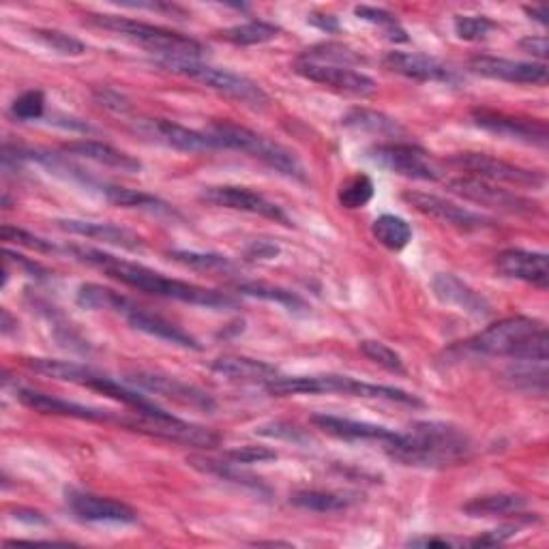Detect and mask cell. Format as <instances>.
I'll return each mask as SVG.
<instances>
[{"mask_svg":"<svg viewBox=\"0 0 549 549\" xmlns=\"http://www.w3.org/2000/svg\"><path fill=\"white\" fill-rule=\"evenodd\" d=\"M67 251L76 260L88 266H95V269L103 271L116 281H121V284L142 290L146 294L159 296V299L181 301L187 305H198V307H209V309H232L239 305V301L226 292L202 288L196 284H189V281L166 277L153 269H148L144 264L121 260L112 254H106V251L101 249L71 245L67 247Z\"/></svg>","mask_w":549,"mask_h":549,"instance_id":"cell-1","label":"cell"},{"mask_svg":"<svg viewBox=\"0 0 549 549\" xmlns=\"http://www.w3.org/2000/svg\"><path fill=\"white\" fill-rule=\"evenodd\" d=\"M384 451L395 462L414 468H447L466 462L472 455L470 438L449 423L421 421L408 432L384 442Z\"/></svg>","mask_w":549,"mask_h":549,"instance_id":"cell-2","label":"cell"},{"mask_svg":"<svg viewBox=\"0 0 549 549\" xmlns=\"http://www.w3.org/2000/svg\"><path fill=\"white\" fill-rule=\"evenodd\" d=\"M464 350L479 356H509L515 361L547 363V329L534 318H504L470 337Z\"/></svg>","mask_w":549,"mask_h":549,"instance_id":"cell-3","label":"cell"},{"mask_svg":"<svg viewBox=\"0 0 549 549\" xmlns=\"http://www.w3.org/2000/svg\"><path fill=\"white\" fill-rule=\"evenodd\" d=\"M266 393L273 397H294V395H352V397H365V399H384V402L391 404H404L419 408L423 406L417 395H412L404 389L387 387V384H372V382H361L350 376H288V378H275L264 384Z\"/></svg>","mask_w":549,"mask_h":549,"instance_id":"cell-4","label":"cell"},{"mask_svg":"<svg viewBox=\"0 0 549 549\" xmlns=\"http://www.w3.org/2000/svg\"><path fill=\"white\" fill-rule=\"evenodd\" d=\"M88 24H93L101 31H110L118 37H123L136 46L159 54L161 58H178V61H200V58L206 54V48L200 41L191 39L187 35L168 31V28L153 26V24H144L136 22L129 18L121 16H97V13H91L86 18Z\"/></svg>","mask_w":549,"mask_h":549,"instance_id":"cell-5","label":"cell"},{"mask_svg":"<svg viewBox=\"0 0 549 549\" xmlns=\"http://www.w3.org/2000/svg\"><path fill=\"white\" fill-rule=\"evenodd\" d=\"M206 133H209V138L213 140L215 148L241 151L249 157L266 163V166L277 170L279 174L296 178V181H305V170L301 166V161L296 159V155L292 151H288L286 146L264 138L256 131H251L241 125H234V123H215L206 129Z\"/></svg>","mask_w":549,"mask_h":549,"instance_id":"cell-6","label":"cell"},{"mask_svg":"<svg viewBox=\"0 0 549 549\" xmlns=\"http://www.w3.org/2000/svg\"><path fill=\"white\" fill-rule=\"evenodd\" d=\"M157 63L163 69L176 73V76H183L202 86H209L213 91L239 101L251 110H264L271 103V97L264 93V88L254 80L241 76V73L217 69L202 61H178V58H159Z\"/></svg>","mask_w":549,"mask_h":549,"instance_id":"cell-7","label":"cell"},{"mask_svg":"<svg viewBox=\"0 0 549 549\" xmlns=\"http://www.w3.org/2000/svg\"><path fill=\"white\" fill-rule=\"evenodd\" d=\"M121 425L131 429V432H140L146 436H153L166 442L183 444V447L196 449H215L221 438L209 427H202L196 423H187L183 419L172 417L170 412L161 414H136L131 417H121Z\"/></svg>","mask_w":549,"mask_h":549,"instance_id":"cell-8","label":"cell"},{"mask_svg":"<svg viewBox=\"0 0 549 549\" xmlns=\"http://www.w3.org/2000/svg\"><path fill=\"white\" fill-rule=\"evenodd\" d=\"M376 166L412 181H440L442 170L423 146L412 142H382L367 151Z\"/></svg>","mask_w":549,"mask_h":549,"instance_id":"cell-9","label":"cell"},{"mask_svg":"<svg viewBox=\"0 0 549 549\" xmlns=\"http://www.w3.org/2000/svg\"><path fill=\"white\" fill-rule=\"evenodd\" d=\"M451 166L468 172V176L481 178L487 183H504L511 187H526V189H541L545 185V174L541 170H530L515 166L504 159L485 155V153H459L449 159Z\"/></svg>","mask_w":549,"mask_h":549,"instance_id":"cell-10","label":"cell"},{"mask_svg":"<svg viewBox=\"0 0 549 549\" xmlns=\"http://www.w3.org/2000/svg\"><path fill=\"white\" fill-rule=\"evenodd\" d=\"M449 191L468 202H474L485 209H494L500 213L509 215H537L539 204L532 202L530 198H524L515 194V191L504 189L500 185L481 181L474 176H457L447 183Z\"/></svg>","mask_w":549,"mask_h":549,"instance_id":"cell-11","label":"cell"},{"mask_svg":"<svg viewBox=\"0 0 549 549\" xmlns=\"http://www.w3.org/2000/svg\"><path fill=\"white\" fill-rule=\"evenodd\" d=\"M200 200L206 204L219 206V209H230V211H241V213H251V215H260L266 219H273L277 224L292 226L290 217L284 213L281 206L275 202L266 200L258 191L249 189V187H239V185H217V187H206Z\"/></svg>","mask_w":549,"mask_h":549,"instance_id":"cell-12","label":"cell"},{"mask_svg":"<svg viewBox=\"0 0 549 549\" xmlns=\"http://www.w3.org/2000/svg\"><path fill=\"white\" fill-rule=\"evenodd\" d=\"M294 71L309 82L329 86V88H333V91L350 95V97L367 99V97L376 95V91H378V84L369 78L367 73L356 71L352 67L320 65V63H309V61L299 58V61L294 63Z\"/></svg>","mask_w":549,"mask_h":549,"instance_id":"cell-13","label":"cell"},{"mask_svg":"<svg viewBox=\"0 0 549 549\" xmlns=\"http://www.w3.org/2000/svg\"><path fill=\"white\" fill-rule=\"evenodd\" d=\"M125 380L127 384H133V387H138L140 391L172 399V402L181 406L206 410V412L215 410V399L209 393L178 378L157 374V372H142V369H138V372H129Z\"/></svg>","mask_w":549,"mask_h":549,"instance_id":"cell-14","label":"cell"},{"mask_svg":"<svg viewBox=\"0 0 549 549\" xmlns=\"http://www.w3.org/2000/svg\"><path fill=\"white\" fill-rule=\"evenodd\" d=\"M410 206H414L419 213L432 217L444 226L459 228V230H481L494 224V219H489L481 213H474L466 206H459L447 198H440L436 194H425V191H406L402 196Z\"/></svg>","mask_w":549,"mask_h":549,"instance_id":"cell-15","label":"cell"},{"mask_svg":"<svg viewBox=\"0 0 549 549\" xmlns=\"http://www.w3.org/2000/svg\"><path fill=\"white\" fill-rule=\"evenodd\" d=\"M474 123L498 138L524 142L532 146H547V125L537 118L513 116L496 110H474Z\"/></svg>","mask_w":549,"mask_h":549,"instance_id":"cell-16","label":"cell"},{"mask_svg":"<svg viewBox=\"0 0 549 549\" xmlns=\"http://www.w3.org/2000/svg\"><path fill=\"white\" fill-rule=\"evenodd\" d=\"M136 131L148 140L174 148V151H183V153L215 151V144L209 138V133L194 131L178 123H172L168 118H142V121H136Z\"/></svg>","mask_w":549,"mask_h":549,"instance_id":"cell-17","label":"cell"},{"mask_svg":"<svg viewBox=\"0 0 549 549\" xmlns=\"http://www.w3.org/2000/svg\"><path fill=\"white\" fill-rule=\"evenodd\" d=\"M67 507L82 522L95 524H136L138 513L129 504L108 496H97L91 492H67Z\"/></svg>","mask_w":549,"mask_h":549,"instance_id":"cell-18","label":"cell"},{"mask_svg":"<svg viewBox=\"0 0 549 549\" xmlns=\"http://www.w3.org/2000/svg\"><path fill=\"white\" fill-rule=\"evenodd\" d=\"M470 69L477 73V76L509 84L545 86L549 80V71L545 63H522L498 56H474L470 61Z\"/></svg>","mask_w":549,"mask_h":549,"instance_id":"cell-19","label":"cell"},{"mask_svg":"<svg viewBox=\"0 0 549 549\" xmlns=\"http://www.w3.org/2000/svg\"><path fill=\"white\" fill-rule=\"evenodd\" d=\"M18 399L35 412L43 414H58V417H71V419H80V421H97V423H118L121 425V417L110 410H101L93 406H84L69 402V399L48 395V393H39L33 389H20Z\"/></svg>","mask_w":549,"mask_h":549,"instance_id":"cell-20","label":"cell"},{"mask_svg":"<svg viewBox=\"0 0 549 549\" xmlns=\"http://www.w3.org/2000/svg\"><path fill=\"white\" fill-rule=\"evenodd\" d=\"M382 65L389 71L397 73V76H404L417 82H442V84L459 82L455 69L440 63L438 58L425 56V54L389 52L382 58Z\"/></svg>","mask_w":549,"mask_h":549,"instance_id":"cell-21","label":"cell"},{"mask_svg":"<svg viewBox=\"0 0 549 549\" xmlns=\"http://www.w3.org/2000/svg\"><path fill=\"white\" fill-rule=\"evenodd\" d=\"M496 269L504 277L526 281V284H532L539 290H547L549 286L547 256L541 251L507 249L496 256Z\"/></svg>","mask_w":549,"mask_h":549,"instance_id":"cell-22","label":"cell"},{"mask_svg":"<svg viewBox=\"0 0 549 549\" xmlns=\"http://www.w3.org/2000/svg\"><path fill=\"white\" fill-rule=\"evenodd\" d=\"M432 290L444 305L464 311L472 318H487L492 314V305L485 301V296L451 273H438L432 281Z\"/></svg>","mask_w":549,"mask_h":549,"instance_id":"cell-23","label":"cell"},{"mask_svg":"<svg viewBox=\"0 0 549 549\" xmlns=\"http://www.w3.org/2000/svg\"><path fill=\"white\" fill-rule=\"evenodd\" d=\"M123 316L127 318V322L133 326V329L140 333L163 339V341H168V344L181 346L187 350H202L198 339L191 337L187 331H183L181 326L172 324L170 320H166L163 316H157V314H153V311H148L136 303H131Z\"/></svg>","mask_w":549,"mask_h":549,"instance_id":"cell-24","label":"cell"},{"mask_svg":"<svg viewBox=\"0 0 549 549\" xmlns=\"http://www.w3.org/2000/svg\"><path fill=\"white\" fill-rule=\"evenodd\" d=\"M56 224H58V228L69 232V234L101 241L106 245L123 247L129 251H140L144 247V239L138 232L114 226V224H99V221H84V219H58Z\"/></svg>","mask_w":549,"mask_h":549,"instance_id":"cell-25","label":"cell"},{"mask_svg":"<svg viewBox=\"0 0 549 549\" xmlns=\"http://www.w3.org/2000/svg\"><path fill=\"white\" fill-rule=\"evenodd\" d=\"M311 425H316L320 432L329 434L339 440H380L382 444L395 438L397 432L389 427H382L376 423H365V421H352V419H341L333 417V414H314L309 419Z\"/></svg>","mask_w":549,"mask_h":549,"instance_id":"cell-26","label":"cell"},{"mask_svg":"<svg viewBox=\"0 0 549 549\" xmlns=\"http://www.w3.org/2000/svg\"><path fill=\"white\" fill-rule=\"evenodd\" d=\"M63 151L73 155V157H82V159H88V161H95V163H99V166L114 168V170H121V172L136 174V172L142 170V163L136 157L118 151V148H114L106 142L78 140V142L65 144Z\"/></svg>","mask_w":549,"mask_h":549,"instance_id":"cell-27","label":"cell"},{"mask_svg":"<svg viewBox=\"0 0 549 549\" xmlns=\"http://www.w3.org/2000/svg\"><path fill=\"white\" fill-rule=\"evenodd\" d=\"M211 372L236 382H271L279 376L277 367L249 356H219L211 363Z\"/></svg>","mask_w":549,"mask_h":549,"instance_id":"cell-28","label":"cell"},{"mask_svg":"<svg viewBox=\"0 0 549 549\" xmlns=\"http://www.w3.org/2000/svg\"><path fill=\"white\" fill-rule=\"evenodd\" d=\"M528 507V498L519 494H489L466 502L462 511L468 517H504L519 515Z\"/></svg>","mask_w":549,"mask_h":549,"instance_id":"cell-29","label":"cell"},{"mask_svg":"<svg viewBox=\"0 0 549 549\" xmlns=\"http://www.w3.org/2000/svg\"><path fill=\"white\" fill-rule=\"evenodd\" d=\"M344 125L354 131L372 133V136H380V138H395V142H404L399 140V136H404V127L397 121H393L391 116L376 110L356 108L344 116Z\"/></svg>","mask_w":549,"mask_h":549,"instance_id":"cell-30","label":"cell"},{"mask_svg":"<svg viewBox=\"0 0 549 549\" xmlns=\"http://www.w3.org/2000/svg\"><path fill=\"white\" fill-rule=\"evenodd\" d=\"M234 290L243 296H251V299L277 303L290 311H305L307 309V303L296 292H290L281 286L264 284V281H236Z\"/></svg>","mask_w":549,"mask_h":549,"instance_id":"cell-31","label":"cell"},{"mask_svg":"<svg viewBox=\"0 0 549 549\" xmlns=\"http://www.w3.org/2000/svg\"><path fill=\"white\" fill-rule=\"evenodd\" d=\"M103 198L112 202L114 206H123V209H144L151 213H172L170 204L163 200L142 194V191L136 189H127V187H118V185H99Z\"/></svg>","mask_w":549,"mask_h":549,"instance_id":"cell-32","label":"cell"},{"mask_svg":"<svg viewBox=\"0 0 549 549\" xmlns=\"http://www.w3.org/2000/svg\"><path fill=\"white\" fill-rule=\"evenodd\" d=\"M76 303L84 309H93V311L110 309V311H116V314L123 316L133 301H129L127 296L118 294L116 290H110L106 286L84 284V286L78 288Z\"/></svg>","mask_w":549,"mask_h":549,"instance_id":"cell-33","label":"cell"},{"mask_svg":"<svg viewBox=\"0 0 549 549\" xmlns=\"http://www.w3.org/2000/svg\"><path fill=\"white\" fill-rule=\"evenodd\" d=\"M517 367H511L504 380H507L513 389L526 391V393H547V363H528V361H517Z\"/></svg>","mask_w":549,"mask_h":549,"instance_id":"cell-34","label":"cell"},{"mask_svg":"<svg viewBox=\"0 0 549 549\" xmlns=\"http://www.w3.org/2000/svg\"><path fill=\"white\" fill-rule=\"evenodd\" d=\"M372 234L376 241L391 251H402L412 241V228L406 219L397 215H382L374 221Z\"/></svg>","mask_w":549,"mask_h":549,"instance_id":"cell-35","label":"cell"},{"mask_svg":"<svg viewBox=\"0 0 549 549\" xmlns=\"http://www.w3.org/2000/svg\"><path fill=\"white\" fill-rule=\"evenodd\" d=\"M279 35V28L275 24L254 20V22H245L239 26L226 28L221 31L219 37L224 41L234 43V46H260V43H269Z\"/></svg>","mask_w":549,"mask_h":549,"instance_id":"cell-36","label":"cell"},{"mask_svg":"<svg viewBox=\"0 0 549 549\" xmlns=\"http://www.w3.org/2000/svg\"><path fill=\"white\" fill-rule=\"evenodd\" d=\"M290 502L294 507L314 511V513H339L350 507V498L335 492H320V489H305V492H296Z\"/></svg>","mask_w":549,"mask_h":549,"instance_id":"cell-37","label":"cell"},{"mask_svg":"<svg viewBox=\"0 0 549 549\" xmlns=\"http://www.w3.org/2000/svg\"><path fill=\"white\" fill-rule=\"evenodd\" d=\"M301 58L309 63L337 65V67H350V65L365 63V58L361 54H356L352 48L344 46V43H320V46L305 50V54Z\"/></svg>","mask_w":549,"mask_h":549,"instance_id":"cell-38","label":"cell"},{"mask_svg":"<svg viewBox=\"0 0 549 549\" xmlns=\"http://www.w3.org/2000/svg\"><path fill=\"white\" fill-rule=\"evenodd\" d=\"M170 258L178 264L187 266L191 271L202 273H230L234 271V264L230 258L219 254H202V251H187V249H174L170 251Z\"/></svg>","mask_w":549,"mask_h":549,"instance_id":"cell-39","label":"cell"},{"mask_svg":"<svg viewBox=\"0 0 549 549\" xmlns=\"http://www.w3.org/2000/svg\"><path fill=\"white\" fill-rule=\"evenodd\" d=\"M374 198V181L367 174H356L339 187L337 200L344 209L356 211L363 209V206L369 204V200Z\"/></svg>","mask_w":549,"mask_h":549,"instance_id":"cell-40","label":"cell"},{"mask_svg":"<svg viewBox=\"0 0 549 549\" xmlns=\"http://www.w3.org/2000/svg\"><path fill=\"white\" fill-rule=\"evenodd\" d=\"M354 16L361 18L369 24H374L378 28H382V33L387 35L389 41H395V43H406L408 41V33L404 31V26L399 24V20L393 16V13L384 11V9H378V7H367V5H361L354 9Z\"/></svg>","mask_w":549,"mask_h":549,"instance_id":"cell-41","label":"cell"},{"mask_svg":"<svg viewBox=\"0 0 549 549\" xmlns=\"http://www.w3.org/2000/svg\"><path fill=\"white\" fill-rule=\"evenodd\" d=\"M359 350H361L363 356H367L369 361L380 365V367H384V369H387V372H391V374H406V365H404L402 356H399L387 344H382V341L365 339V341H361Z\"/></svg>","mask_w":549,"mask_h":549,"instance_id":"cell-42","label":"cell"},{"mask_svg":"<svg viewBox=\"0 0 549 549\" xmlns=\"http://www.w3.org/2000/svg\"><path fill=\"white\" fill-rule=\"evenodd\" d=\"M33 35L43 43V46L63 56H80L86 52V46L80 39L61 31H52V28H37Z\"/></svg>","mask_w":549,"mask_h":549,"instance_id":"cell-43","label":"cell"},{"mask_svg":"<svg viewBox=\"0 0 549 549\" xmlns=\"http://www.w3.org/2000/svg\"><path fill=\"white\" fill-rule=\"evenodd\" d=\"M455 35L464 41H481L489 33L496 31V22L485 16H457L453 22Z\"/></svg>","mask_w":549,"mask_h":549,"instance_id":"cell-44","label":"cell"},{"mask_svg":"<svg viewBox=\"0 0 549 549\" xmlns=\"http://www.w3.org/2000/svg\"><path fill=\"white\" fill-rule=\"evenodd\" d=\"M537 519H539V517H524V513H519V515H517V522H513V524H504V526L494 528V530H487L485 534H481V537L472 539V541H470V545H474V547H492V545H502L504 541L513 539L515 534H517L519 530H522V526L532 524V522H537Z\"/></svg>","mask_w":549,"mask_h":549,"instance_id":"cell-45","label":"cell"},{"mask_svg":"<svg viewBox=\"0 0 549 549\" xmlns=\"http://www.w3.org/2000/svg\"><path fill=\"white\" fill-rule=\"evenodd\" d=\"M0 236H3L5 243H16L20 247L39 251V254H52V251H56V247L50 241L41 239V236H35L31 232H26V230H22L18 226L5 224L3 228H0Z\"/></svg>","mask_w":549,"mask_h":549,"instance_id":"cell-46","label":"cell"},{"mask_svg":"<svg viewBox=\"0 0 549 549\" xmlns=\"http://www.w3.org/2000/svg\"><path fill=\"white\" fill-rule=\"evenodd\" d=\"M46 110V95L41 91H26L11 103V114L20 121H35Z\"/></svg>","mask_w":549,"mask_h":549,"instance_id":"cell-47","label":"cell"},{"mask_svg":"<svg viewBox=\"0 0 549 549\" xmlns=\"http://www.w3.org/2000/svg\"><path fill=\"white\" fill-rule=\"evenodd\" d=\"M226 459L236 466L241 464H264L277 459V453L269 447H256V444H247V447L232 449L226 453Z\"/></svg>","mask_w":549,"mask_h":549,"instance_id":"cell-48","label":"cell"},{"mask_svg":"<svg viewBox=\"0 0 549 549\" xmlns=\"http://www.w3.org/2000/svg\"><path fill=\"white\" fill-rule=\"evenodd\" d=\"M95 101L99 103L101 108H106V110L116 112V114H125L129 110L127 99L121 93L112 91V88H97V91H95Z\"/></svg>","mask_w":549,"mask_h":549,"instance_id":"cell-49","label":"cell"},{"mask_svg":"<svg viewBox=\"0 0 549 549\" xmlns=\"http://www.w3.org/2000/svg\"><path fill=\"white\" fill-rule=\"evenodd\" d=\"M279 256V247L269 241H254L245 249L247 260H273Z\"/></svg>","mask_w":549,"mask_h":549,"instance_id":"cell-50","label":"cell"},{"mask_svg":"<svg viewBox=\"0 0 549 549\" xmlns=\"http://www.w3.org/2000/svg\"><path fill=\"white\" fill-rule=\"evenodd\" d=\"M519 48L534 58H547V54H549V43L545 37H534V35L524 37L522 41H519Z\"/></svg>","mask_w":549,"mask_h":549,"instance_id":"cell-51","label":"cell"},{"mask_svg":"<svg viewBox=\"0 0 549 549\" xmlns=\"http://www.w3.org/2000/svg\"><path fill=\"white\" fill-rule=\"evenodd\" d=\"M121 7L129 9H148V11H159V13H172V16H185V11L170 3H118Z\"/></svg>","mask_w":549,"mask_h":549,"instance_id":"cell-52","label":"cell"},{"mask_svg":"<svg viewBox=\"0 0 549 549\" xmlns=\"http://www.w3.org/2000/svg\"><path fill=\"white\" fill-rule=\"evenodd\" d=\"M5 260H7V262H16L18 266H22L24 271L33 273L35 277H43V275H46V271H43L37 262H31V260L24 258V256H20V254H13L11 249H5Z\"/></svg>","mask_w":549,"mask_h":549,"instance_id":"cell-53","label":"cell"},{"mask_svg":"<svg viewBox=\"0 0 549 549\" xmlns=\"http://www.w3.org/2000/svg\"><path fill=\"white\" fill-rule=\"evenodd\" d=\"M408 545H414V547H453L455 541H451L447 537H419V539H412Z\"/></svg>","mask_w":549,"mask_h":549,"instance_id":"cell-54","label":"cell"},{"mask_svg":"<svg viewBox=\"0 0 549 549\" xmlns=\"http://www.w3.org/2000/svg\"><path fill=\"white\" fill-rule=\"evenodd\" d=\"M309 22L314 26H318L320 31H326V33H337L339 31V22L333 16H311Z\"/></svg>","mask_w":549,"mask_h":549,"instance_id":"cell-55","label":"cell"},{"mask_svg":"<svg viewBox=\"0 0 549 549\" xmlns=\"http://www.w3.org/2000/svg\"><path fill=\"white\" fill-rule=\"evenodd\" d=\"M16 519H20V522H26V524H46V517H43L41 513L26 511V509H18Z\"/></svg>","mask_w":549,"mask_h":549,"instance_id":"cell-56","label":"cell"},{"mask_svg":"<svg viewBox=\"0 0 549 549\" xmlns=\"http://www.w3.org/2000/svg\"><path fill=\"white\" fill-rule=\"evenodd\" d=\"M13 326H18V320H13L7 309H0V331H3V335H9Z\"/></svg>","mask_w":549,"mask_h":549,"instance_id":"cell-57","label":"cell"},{"mask_svg":"<svg viewBox=\"0 0 549 549\" xmlns=\"http://www.w3.org/2000/svg\"><path fill=\"white\" fill-rule=\"evenodd\" d=\"M524 11L530 16V20L539 22L541 26H547V7H524Z\"/></svg>","mask_w":549,"mask_h":549,"instance_id":"cell-58","label":"cell"}]
</instances>
